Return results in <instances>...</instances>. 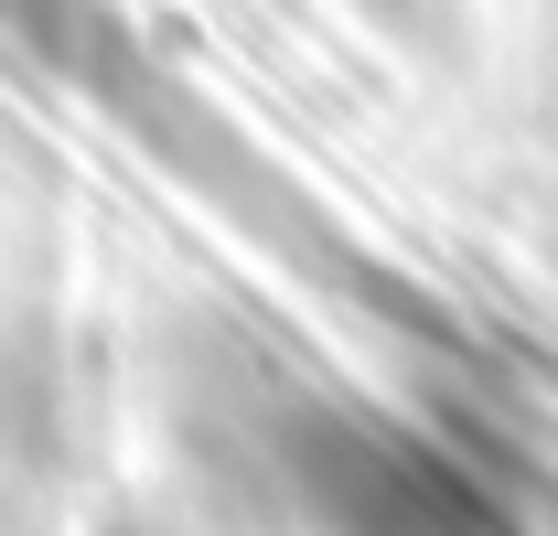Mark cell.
<instances>
[{
	"label": "cell",
	"instance_id": "6da1fadb",
	"mask_svg": "<svg viewBox=\"0 0 558 536\" xmlns=\"http://www.w3.org/2000/svg\"><path fill=\"white\" fill-rule=\"evenodd\" d=\"M161 418L205 483L290 536H515V515L462 462L344 387L290 376L269 343L226 322H194L161 354Z\"/></svg>",
	"mask_w": 558,
	"mask_h": 536
},
{
	"label": "cell",
	"instance_id": "7a4b0ae2",
	"mask_svg": "<svg viewBox=\"0 0 558 536\" xmlns=\"http://www.w3.org/2000/svg\"><path fill=\"white\" fill-rule=\"evenodd\" d=\"M0 44H11L22 65H44L75 108H97L183 204H205L226 236H247V247L269 268H290L301 290L354 301V312H376V322H409V312H398V301H409L398 268L365 258L344 236V215L312 194L226 97H205L119 0H0Z\"/></svg>",
	"mask_w": 558,
	"mask_h": 536
},
{
	"label": "cell",
	"instance_id": "3957f363",
	"mask_svg": "<svg viewBox=\"0 0 558 536\" xmlns=\"http://www.w3.org/2000/svg\"><path fill=\"white\" fill-rule=\"evenodd\" d=\"M54 462V258L44 183L0 130V515H22Z\"/></svg>",
	"mask_w": 558,
	"mask_h": 536
},
{
	"label": "cell",
	"instance_id": "277c9868",
	"mask_svg": "<svg viewBox=\"0 0 558 536\" xmlns=\"http://www.w3.org/2000/svg\"><path fill=\"white\" fill-rule=\"evenodd\" d=\"M97 536H205V526H183V515H161V504H119Z\"/></svg>",
	"mask_w": 558,
	"mask_h": 536
},
{
	"label": "cell",
	"instance_id": "5b68a950",
	"mask_svg": "<svg viewBox=\"0 0 558 536\" xmlns=\"http://www.w3.org/2000/svg\"><path fill=\"white\" fill-rule=\"evenodd\" d=\"M365 11H376V22H418V0H365Z\"/></svg>",
	"mask_w": 558,
	"mask_h": 536
}]
</instances>
